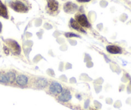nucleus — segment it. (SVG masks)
<instances>
[{
	"instance_id": "obj_5",
	"label": "nucleus",
	"mask_w": 131,
	"mask_h": 110,
	"mask_svg": "<svg viewBox=\"0 0 131 110\" xmlns=\"http://www.w3.org/2000/svg\"><path fill=\"white\" fill-rule=\"evenodd\" d=\"M8 45H9L10 50H12L14 54H17V55L20 54V53H21V48H20V46L16 41L10 40L9 42H8Z\"/></svg>"
},
{
	"instance_id": "obj_7",
	"label": "nucleus",
	"mask_w": 131,
	"mask_h": 110,
	"mask_svg": "<svg viewBox=\"0 0 131 110\" xmlns=\"http://www.w3.org/2000/svg\"><path fill=\"white\" fill-rule=\"evenodd\" d=\"M28 79L25 75H19L16 78V83L21 86H26L28 83Z\"/></svg>"
},
{
	"instance_id": "obj_10",
	"label": "nucleus",
	"mask_w": 131,
	"mask_h": 110,
	"mask_svg": "<svg viewBox=\"0 0 131 110\" xmlns=\"http://www.w3.org/2000/svg\"><path fill=\"white\" fill-rule=\"evenodd\" d=\"M70 24H71V26L73 28H74L75 30H77V31L82 32L83 33H85V30L82 28L81 26L78 23V22L75 20H74L73 19H71L70 20Z\"/></svg>"
},
{
	"instance_id": "obj_1",
	"label": "nucleus",
	"mask_w": 131,
	"mask_h": 110,
	"mask_svg": "<svg viewBox=\"0 0 131 110\" xmlns=\"http://www.w3.org/2000/svg\"><path fill=\"white\" fill-rule=\"evenodd\" d=\"M10 7L16 12H26L28 11V7L21 1H16L10 3Z\"/></svg>"
},
{
	"instance_id": "obj_6",
	"label": "nucleus",
	"mask_w": 131,
	"mask_h": 110,
	"mask_svg": "<svg viewBox=\"0 0 131 110\" xmlns=\"http://www.w3.org/2000/svg\"><path fill=\"white\" fill-rule=\"evenodd\" d=\"M77 5L71 2H68L64 6V11L67 13H73L77 10Z\"/></svg>"
},
{
	"instance_id": "obj_13",
	"label": "nucleus",
	"mask_w": 131,
	"mask_h": 110,
	"mask_svg": "<svg viewBox=\"0 0 131 110\" xmlns=\"http://www.w3.org/2000/svg\"><path fill=\"white\" fill-rule=\"evenodd\" d=\"M6 76L8 79V83H13L14 81L16 80V75L13 72H8L7 73H6Z\"/></svg>"
},
{
	"instance_id": "obj_4",
	"label": "nucleus",
	"mask_w": 131,
	"mask_h": 110,
	"mask_svg": "<svg viewBox=\"0 0 131 110\" xmlns=\"http://www.w3.org/2000/svg\"><path fill=\"white\" fill-rule=\"evenodd\" d=\"M71 93L69 90L68 89H64L62 90V93H60V95L59 97V101H61V102H68L70 100H71Z\"/></svg>"
},
{
	"instance_id": "obj_12",
	"label": "nucleus",
	"mask_w": 131,
	"mask_h": 110,
	"mask_svg": "<svg viewBox=\"0 0 131 110\" xmlns=\"http://www.w3.org/2000/svg\"><path fill=\"white\" fill-rule=\"evenodd\" d=\"M0 16H2L5 18H8V17L7 8L1 1H0Z\"/></svg>"
},
{
	"instance_id": "obj_15",
	"label": "nucleus",
	"mask_w": 131,
	"mask_h": 110,
	"mask_svg": "<svg viewBox=\"0 0 131 110\" xmlns=\"http://www.w3.org/2000/svg\"><path fill=\"white\" fill-rule=\"evenodd\" d=\"M65 35L67 37H79V35H76L75 34H73V33H66V34H65Z\"/></svg>"
},
{
	"instance_id": "obj_11",
	"label": "nucleus",
	"mask_w": 131,
	"mask_h": 110,
	"mask_svg": "<svg viewBox=\"0 0 131 110\" xmlns=\"http://www.w3.org/2000/svg\"><path fill=\"white\" fill-rule=\"evenodd\" d=\"M48 81L45 78H38L36 81V86L39 88H44L47 86Z\"/></svg>"
},
{
	"instance_id": "obj_9",
	"label": "nucleus",
	"mask_w": 131,
	"mask_h": 110,
	"mask_svg": "<svg viewBox=\"0 0 131 110\" xmlns=\"http://www.w3.org/2000/svg\"><path fill=\"white\" fill-rule=\"evenodd\" d=\"M106 49L107 52H109L111 54H116L122 53V49L119 46H115V45H109L107 46Z\"/></svg>"
},
{
	"instance_id": "obj_3",
	"label": "nucleus",
	"mask_w": 131,
	"mask_h": 110,
	"mask_svg": "<svg viewBox=\"0 0 131 110\" xmlns=\"http://www.w3.org/2000/svg\"><path fill=\"white\" fill-rule=\"evenodd\" d=\"M62 87L57 82H53L50 86V91L53 94H59L62 92Z\"/></svg>"
},
{
	"instance_id": "obj_14",
	"label": "nucleus",
	"mask_w": 131,
	"mask_h": 110,
	"mask_svg": "<svg viewBox=\"0 0 131 110\" xmlns=\"http://www.w3.org/2000/svg\"><path fill=\"white\" fill-rule=\"evenodd\" d=\"M0 83H8V79H7L6 74H3V73H0Z\"/></svg>"
},
{
	"instance_id": "obj_8",
	"label": "nucleus",
	"mask_w": 131,
	"mask_h": 110,
	"mask_svg": "<svg viewBox=\"0 0 131 110\" xmlns=\"http://www.w3.org/2000/svg\"><path fill=\"white\" fill-rule=\"evenodd\" d=\"M48 8L51 12H55L59 8V3L55 0H48Z\"/></svg>"
},
{
	"instance_id": "obj_17",
	"label": "nucleus",
	"mask_w": 131,
	"mask_h": 110,
	"mask_svg": "<svg viewBox=\"0 0 131 110\" xmlns=\"http://www.w3.org/2000/svg\"><path fill=\"white\" fill-rule=\"evenodd\" d=\"M2 24L1 23V22H0V32H2Z\"/></svg>"
},
{
	"instance_id": "obj_2",
	"label": "nucleus",
	"mask_w": 131,
	"mask_h": 110,
	"mask_svg": "<svg viewBox=\"0 0 131 110\" xmlns=\"http://www.w3.org/2000/svg\"><path fill=\"white\" fill-rule=\"evenodd\" d=\"M75 17H76V21L82 27L88 28L90 26V24H89L88 18L85 14L77 15Z\"/></svg>"
},
{
	"instance_id": "obj_18",
	"label": "nucleus",
	"mask_w": 131,
	"mask_h": 110,
	"mask_svg": "<svg viewBox=\"0 0 131 110\" xmlns=\"http://www.w3.org/2000/svg\"><path fill=\"white\" fill-rule=\"evenodd\" d=\"M92 110H96V109H92Z\"/></svg>"
},
{
	"instance_id": "obj_16",
	"label": "nucleus",
	"mask_w": 131,
	"mask_h": 110,
	"mask_svg": "<svg viewBox=\"0 0 131 110\" xmlns=\"http://www.w3.org/2000/svg\"><path fill=\"white\" fill-rule=\"evenodd\" d=\"M79 2H82V3H85V2H89L91 0H77Z\"/></svg>"
}]
</instances>
